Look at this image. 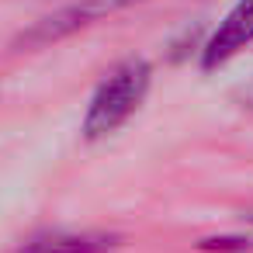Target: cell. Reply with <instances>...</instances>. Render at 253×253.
Here are the masks:
<instances>
[{
	"instance_id": "8992f818",
	"label": "cell",
	"mask_w": 253,
	"mask_h": 253,
	"mask_svg": "<svg viewBox=\"0 0 253 253\" xmlns=\"http://www.w3.org/2000/svg\"><path fill=\"white\" fill-rule=\"evenodd\" d=\"M243 218H246V222H253V211H250V215H243Z\"/></svg>"
},
{
	"instance_id": "7a4b0ae2",
	"label": "cell",
	"mask_w": 253,
	"mask_h": 253,
	"mask_svg": "<svg viewBox=\"0 0 253 253\" xmlns=\"http://www.w3.org/2000/svg\"><path fill=\"white\" fill-rule=\"evenodd\" d=\"M118 7H125V0H80V4H70V7H63V11H56V14L42 18V21H35L28 32H21L14 39V49H42L49 42L66 39L77 28H84V25H90V21L118 11Z\"/></svg>"
},
{
	"instance_id": "3957f363",
	"label": "cell",
	"mask_w": 253,
	"mask_h": 253,
	"mask_svg": "<svg viewBox=\"0 0 253 253\" xmlns=\"http://www.w3.org/2000/svg\"><path fill=\"white\" fill-rule=\"evenodd\" d=\"M253 42V0H236L232 11L218 21V28L211 32V39L201 49V66L205 70H218L222 63H229L239 49H246Z\"/></svg>"
},
{
	"instance_id": "277c9868",
	"label": "cell",
	"mask_w": 253,
	"mask_h": 253,
	"mask_svg": "<svg viewBox=\"0 0 253 253\" xmlns=\"http://www.w3.org/2000/svg\"><path fill=\"white\" fill-rule=\"evenodd\" d=\"M115 246V236L104 232H52L21 246V253H104Z\"/></svg>"
},
{
	"instance_id": "6da1fadb",
	"label": "cell",
	"mask_w": 253,
	"mask_h": 253,
	"mask_svg": "<svg viewBox=\"0 0 253 253\" xmlns=\"http://www.w3.org/2000/svg\"><path fill=\"white\" fill-rule=\"evenodd\" d=\"M153 80V66L142 56H128L125 63H118L94 90L87 115H84V139H104L111 135L146 97Z\"/></svg>"
},
{
	"instance_id": "5b68a950",
	"label": "cell",
	"mask_w": 253,
	"mask_h": 253,
	"mask_svg": "<svg viewBox=\"0 0 253 253\" xmlns=\"http://www.w3.org/2000/svg\"><path fill=\"white\" fill-rule=\"evenodd\" d=\"M198 250H208V253H246L250 239H243V236H211V239H201Z\"/></svg>"
},
{
	"instance_id": "52a82bcc",
	"label": "cell",
	"mask_w": 253,
	"mask_h": 253,
	"mask_svg": "<svg viewBox=\"0 0 253 253\" xmlns=\"http://www.w3.org/2000/svg\"><path fill=\"white\" fill-rule=\"evenodd\" d=\"M250 104H253V90H250Z\"/></svg>"
}]
</instances>
